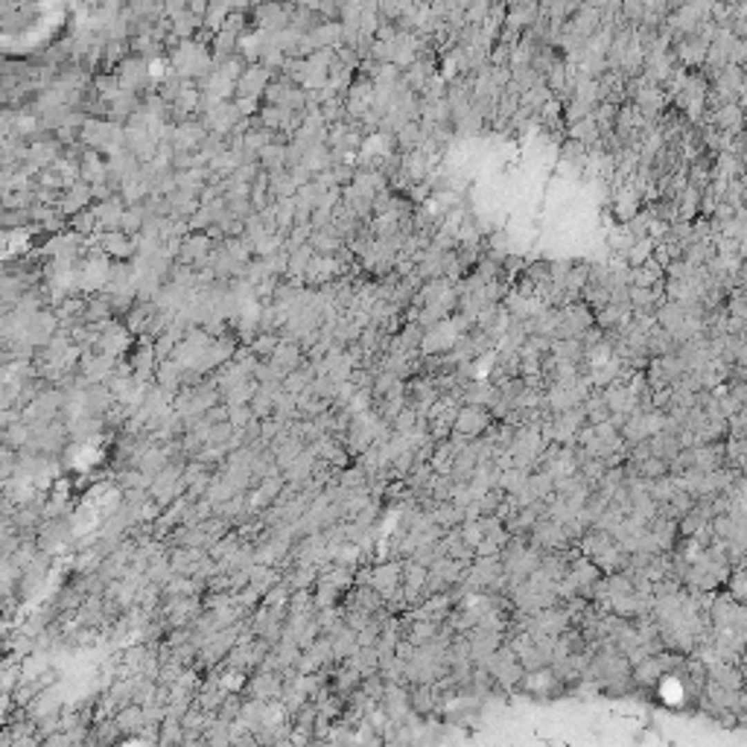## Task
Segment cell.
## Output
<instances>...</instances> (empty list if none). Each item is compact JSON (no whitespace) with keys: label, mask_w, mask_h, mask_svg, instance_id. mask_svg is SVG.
<instances>
[{"label":"cell","mask_w":747,"mask_h":747,"mask_svg":"<svg viewBox=\"0 0 747 747\" xmlns=\"http://www.w3.org/2000/svg\"><path fill=\"white\" fill-rule=\"evenodd\" d=\"M272 76H274V70H269L266 64H260V62L245 64V70L240 73L237 85H234V97H252V100H260V97L266 94V88H269V82H272Z\"/></svg>","instance_id":"6da1fadb"},{"label":"cell","mask_w":747,"mask_h":747,"mask_svg":"<svg viewBox=\"0 0 747 747\" xmlns=\"http://www.w3.org/2000/svg\"><path fill=\"white\" fill-rule=\"evenodd\" d=\"M248 692L252 698H260V701H272V698H281L283 692V683H281V674H272V672H260L248 680Z\"/></svg>","instance_id":"5b68a950"},{"label":"cell","mask_w":747,"mask_h":747,"mask_svg":"<svg viewBox=\"0 0 747 747\" xmlns=\"http://www.w3.org/2000/svg\"><path fill=\"white\" fill-rule=\"evenodd\" d=\"M634 467H636V473L642 479H657V476H665L668 473V462H663V458H657V455L642 458V462H636Z\"/></svg>","instance_id":"7c38bea8"},{"label":"cell","mask_w":747,"mask_h":747,"mask_svg":"<svg viewBox=\"0 0 747 747\" xmlns=\"http://www.w3.org/2000/svg\"><path fill=\"white\" fill-rule=\"evenodd\" d=\"M569 138L575 140V143H581V146H596L598 143V138H601V132H598V126H596V120H593V111L589 114H584L581 120H575V123H569Z\"/></svg>","instance_id":"8992f818"},{"label":"cell","mask_w":747,"mask_h":747,"mask_svg":"<svg viewBox=\"0 0 747 747\" xmlns=\"http://www.w3.org/2000/svg\"><path fill=\"white\" fill-rule=\"evenodd\" d=\"M491 424H493L491 409H484V406H473V403H462V406H458L455 421H453V429L462 432V435H467V438H479Z\"/></svg>","instance_id":"7a4b0ae2"},{"label":"cell","mask_w":747,"mask_h":747,"mask_svg":"<svg viewBox=\"0 0 747 747\" xmlns=\"http://www.w3.org/2000/svg\"><path fill=\"white\" fill-rule=\"evenodd\" d=\"M654 254V240L651 237H636L634 243H631V248H627L625 252V263H627V269H634V266H642L645 263V260Z\"/></svg>","instance_id":"9c48e42d"},{"label":"cell","mask_w":747,"mask_h":747,"mask_svg":"<svg viewBox=\"0 0 747 747\" xmlns=\"http://www.w3.org/2000/svg\"><path fill=\"white\" fill-rule=\"evenodd\" d=\"M117 730H143L146 727V718H143V706L140 703H132V706H123L120 712L114 718Z\"/></svg>","instance_id":"8fae6325"},{"label":"cell","mask_w":747,"mask_h":747,"mask_svg":"<svg viewBox=\"0 0 747 747\" xmlns=\"http://www.w3.org/2000/svg\"><path fill=\"white\" fill-rule=\"evenodd\" d=\"M395 143H397V149L400 152H409V149H417V143H421V138H424V129H421V123L417 120H409L406 126H400L397 132H395Z\"/></svg>","instance_id":"30bf717a"},{"label":"cell","mask_w":747,"mask_h":747,"mask_svg":"<svg viewBox=\"0 0 747 747\" xmlns=\"http://www.w3.org/2000/svg\"><path fill=\"white\" fill-rule=\"evenodd\" d=\"M290 18H292V6L281 3V0H263V3L254 6L257 30L263 32H278L283 27H290Z\"/></svg>","instance_id":"3957f363"},{"label":"cell","mask_w":747,"mask_h":747,"mask_svg":"<svg viewBox=\"0 0 747 747\" xmlns=\"http://www.w3.org/2000/svg\"><path fill=\"white\" fill-rule=\"evenodd\" d=\"M365 482H368V476H365L362 467H348V470L339 473V484H342L345 491H357V488H362Z\"/></svg>","instance_id":"4fadbf2b"},{"label":"cell","mask_w":747,"mask_h":747,"mask_svg":"<svg viewBox=\"0 0 747 747\" xmlns=\"http://www.w3.org/2000/svg\"><path fill=\"white\" fill-rule=\"evenodd\" d=\"M100 252L106 257H132L138 252V240L123 231H100Z\"/></svg>","instance_id":"277c9868"},{"label":"cell","mask_w":747,"mask_h":747,"mask_svg":"<svg viewBox=\"0 0 747 747\" xmlns=\"http://www.w3.org/2000/svg\"><path fill=\"white\" fill-rule=\"evenodd\" d=\"M164 18H176L181 12H187V0H161Z\"/></svg>","instance_id":"9a60e30c"},{"label":"cell","mask_w":747,"mask_h":747,"mask_svg":"<svg viewBox=\"0 0 747 747\" xmlns=\"http://www.w3.org/2000/svg\"><path fill=\"white\" fill-rule=\"evenodd\" d=\"M278 348V336H272V333H263V336H257L254 339V353L257 357H272V350Z\"/></svg>","instance_id":"5bb4252c"},{"label":"cell","mask_w":747,"mask_h":747,"mask_svg":"<svg viewBox=\"0 0 747 747\" xmlns=\"http://www.w3.org/2000/svg\"><path fill=\"white\" fill-rule=\"evenodd\" d=\"M310 35H312V41L319 44V50L321 47H339L342 44V23L339 21H319L316 27L310 30Z\"/></svg>","instance_id":"52a82bcc"},{"label":"cell","mask_w":747,"mask_h":747,"mask_svg":"<svg viewBox=\"0 0 747 747\" xmlns=\"http://www.w3.org/2000/svg\"><path fill=\"white\" fill-rule=\"evenodd\" d=\"M660 677H665V672L660 668L657 657H645V660H639L634 665V683L636 686H657L660 683Z\"/></svg>","instance_id":"ba28073f"}]
</instances>
